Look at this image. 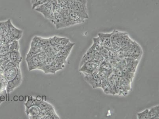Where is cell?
Wrapping results in <instances>:
<instances>
[{"instance_id":"12","label":"cell","mask_w":159,"mask_h":119,"mask_svg":"<svg viewBox=\"0 0 159 119\" xmlns=\"http://www.w3.org/2000/svg\"><path fill=\"white\" fill-rule=\"evenodd\" d=\"M125 61L128 70L131 72L135 73L139 61L134 60L130 58H126Z\"/></svg>"},{"instance_id":"10","label":"cell","mask_w":159,"mask_h":119,"mask_svg":"<svg viewBox=\"0 0 159 119\" xmlns=\"http://www.w3.org/2000/svg\"><path fill=\"white\" fill-rule=\"evenodd\" d=\"M41 111V109L38 106L34 105L26 110L25 112L29 119H38L37 116Z\"/></svg>"},{"instance_id":"4","label":"cell","mask_w":159,"mask_h":119,"mask_svg":"<svg viewBox=\"0 0 159 119\" xmlns=\"http://www.w3.org/2000/svg\"><path fill=\"white\" fill-rule=\"evenodd\" d=\"M127 33L126 32H121L116 30L112 31L110 38V42L113 49L117 51L121 48L122 38Z\"/></svg>"},{"instance_id":"37","label":"cell","mask_w":159,"mask_h":119,"mask_svg":"<svg viewBox=\"0 0 159 119\" xmlns=\"http://www.w3.org/2000/svg\"><path fill=\"white\" fill-rule=\"evenodd\" d=\"M13 100L15 102H17L19 100V97L17 95H15L13 97Z\"/></svg>"},{"instance_id":"7","label":"cell","mask_w":159,"mask_h":119,"mask_svg":"<svg viewBox=\"0 0 159 119\" xmlns=\"http://www.w3.org/2000/svg\"><path fill=\"white\" fill-rule=\"evenodd\" d=\"M130 50V56L129 58L134 60L140 61L142 55V50L141 46L136 42L134 41L133 44Z\"/></svg>"},{"instance_id":"23","label":"cell","mask_w":159,"mask_h":119,"mask_svg":"<svg viewBox=\"0 0 159 119\" xmlns=\"http://www.w3.org/2000/svg\"><path fill=\"white\" fill-rule=\"evenodd\" d=\"M16 87H17V86L14 84L12 80L8 81L7 86H6V92L8 96L11 93L16 89Z\"/></svg>"},{"instance_id":"26","label":"cell","mask_w":159,"mask_h":119,"mask_svg":"<svg viewBox=\"0 0 159 119\" xmlns=\"http://www.w3.org/2000/svg\"><path fill=\"white\" fill-rule=\"evenodd\" d=\"M50 0H34L31 3L32 7L33 10L37 6H40L42 4L47 3Z\"/></svg>"},{"instance_id":"17","label":"cell","mask_w":159,"mask_h":119,"mask_svg":"<svg viewBox=\"0 0 159 119\" xmlns=\"http://www.w3.org/2000/svg\"><path fill=\"white\" fill-rule=\"evenodd\" d=\"M112 34V32L110 33H99L98 34V37L100 39L103 46L105 44L110 41V38Z\"/></svg>"},{"instance_id":"18","label":"cell","mask_w":159,"mask_h":119,"mask_svg":"<svg viewBox=\"0 0 159 119\" xmlns=\"http://www.w3.org/2000/svg\"><path fill=\"white\" fill-rule=\"evenodd\" d=\"M12 81L17 87L20 86L22 81V75L20 68H17V73Z\"/></svg>"},{"instance_id":"15","label":"cell","mask_w":159,"mask_h":119,"mask_svg":"<svg viewBox=\"0 0 159 119\" xmlns=\"http://www.w3.org/2000/svg\"><path fill=\"white\" fill-rule=\"evenodd\" d=\"M149 119H159V105L156 106L149 110Z\"/></svg>"},{"instance_id":"3","label":"cell","mask_w":159,"mask_h":119,"mask_svg":"<svg viewBox=\"0 0 159 119\" xmlns=\"http://www.w3.org/2000/svg\"><path fill=\"white\" fill-rule=\"evenodd\" d=\"M99 68L92 74L83 73L84 75V79L85 81L87 82L93 89L101 88V86L102 81L99 77Z\"/></svg>"},{"instance_id":"22","label":"cell","mask_w":159,"mask_h":119,"mask_svg":"<svg viewBox=\"0 0 159 119\" xmlns=\"http://www.w3.org/2000/svg\"><path fill=\"white\" fill-rule=\"evenodd\" d=\"M63 38L56 36L49 38V44L51 46H55L60 43Z\"/></svg>"},{"instance_id":"30","label":"cell","mask_w":159,"mask_h":119,"mask_svg":"<svg viewBox=\"0 0 159 119\" xmlns=\"http://www.w3.org/2000/svg\"><path fill=\"white\" fill-rule=\"evenodd\" d=\"M101 54L105 60L108 58V51L105 48H103L100 51Z\"/></svg>"},{"instance_id":"28","label":"cell","mask_w":159,"mask_h":119,"mask_svg":"<svg viewBox=\"0 0 159 119\" xmlns=\"http://www.w3.org/2000/svg\"><path fill=\"white\" fill-rule=\"evenodd\" d=\"M49 104L48 102H45V101H37V105L39 107V108L41 109V111H44L47 109V107Z\"/></svg>"},{"instance_id":"35","label":"cell","mask_w":159,"mask_h":119,"mask_svg":"<svg viewBox=\"0 0 159 119\" xmlns=\"http://www.w3.org/2000/svg\"><path fill=\"white\" fill-rule=\"evenodd\" d=\"M24 100V97L23 95H20L19 97V100L20 102H23Z\"/></svg>"},{"instance_id":"9","label":"cell","mask_w":159,"mask_h":119,"mask_svg":"<svg viewBox=\"0 0 159 119\" xmlns=\"http://www.w3.org/2000/svg\"><path fill=\"white\" fill-rule=\"evenodd\" d=\"M96 51L94 46L92 45L83 56L80 64V68L84 63L94 61V54Z\"/></svg>"},{"instance_id":"27","label":"cell","mask_w":159,"mask_h":119,"mask_svg":"<svg viewBox=\"0 0 159 119\" xmlns=\"http://www.w3.org/2000/svg\"><path fill=\"white\" fill-rule=\"evenodd\" d=\"M37 100L36 99L33 97L32 100H28L27 102H25L24 105L25 107H26V110H27L28 108L33 106L37 105Z\"/></svg>"},{"instance_id":"36","label":"cell","mask_w":159,"mask_h":119,"mask_svg":"<svg viewBox=\"0 0 159 119\" xmlns=\"http://www.w3.org/2000/svg\"><path fill=\"white\" fill-rule=\"evenodd\" d=\"M36 100L37 101H42V96L38 95L37 96L36 98Z\"/></svg>"},{"instance_id":"6","label":"cell","mask_w":159,"mask_h":119,"mask_svg":"<svg viewBox=\"0 0 159 119\" xmlns=\"http://www.w3.org/2000/svg\"><path fill=\"white\" fill-rule=\"evenodd\" d=\"M69 10L74 11L79 13L83 16L85 19H88L89 15L87 13V8L86 5L80 3V2L74 1L73 6Z\"/></svg>"},{"instance_id":"38","label":"cell","mask_w":159,"mask_h":119,"mask_svg":"<svg viewBox=\"0 0 159 119\" xmlns=\"http://www.w3.org/2000/svg\"><path fill=\"white\" fill-rule=\"evenodd\" d=\"M42 101H47V97L45 95L42 96Z\"/></svg>"},{"instance_id":"39","label":"cell","mask_w":159,"mask_h":119,"mask_svg":"<svg viewBox=\"0 0 159 119\" xmlns=\"http://www.w3.org/2000/svg\"><path fill=\"white\" fill-rule=\"evenodd\" d=\"M25 102H27L28 100V95L25 96L24 98Z\"/></svg>"},{"instance_id":"31","label":"cell","mask_w":159,"mask_h":119,"mask_svg":"<svg viewBox=\"0 0 159 119\" xmlns=\"http://www.w3.org/2000/svg\"><path fill=\"white\" fill-rule=\"evenodd\" d=\"M98 76L102 81H106L107 80L108 77L106 76V74H104L103 72L99 70L98 73Z\"/></svg>"},{"instance_id":"40","label":"cell","mask_w":159,"mask_h":119,"mask_svg":"<svg viewBox=\"0 0 159 119\" xmlns=\"http://www.w3.org/2000/svg\"><path fill=\"white\" fill-rule=\"evenodd\" d=\"M1 103H2V102H1V100H0V105H1Z\"/></svg>"},{"instance_id":"19","label":"cell","mask_w":159,"mask_h":119,"mask_svg":"<svg viewBox=\"0 0 159 119\" xmlns=\"http://www.w3.org/2000/svg\"><path fill=\"white\" fill-rule=\"evenodd\" d=\"M41 48L31 47L29 52H28V53L27 54V56H26V59H28L31 58L32 57L38 54V53L41 52Z\"/></svg>"},{"instance_id":"33","label":"cell","mask_w":159,"mask_h":119,"mask_svg":"<svg viewBox=\"0 0 159 119\" xmlns=\"http://www.w3.org/2000/svg\"><path fill=\"white\" fill-rule=\"evenodd\" d=\"M6 99V96L4 94H0V100L1 102H3L5 101V100Z\"/></svg>"},{"instance_id":"21","label":"cell","mask_w":159,"mask_h":119,"mask_svg":"<svg viewBox=\"0 0 159 119\" xmlns=\"http://www.w3.org/2000/svg\"><path fill=\"white\" fill-rule=\"evenodd\" d=\"M93 44L92 45L95 47L96 51H99L103 48V46L101 42L100 39L98 37L97 38H93Z\"/></svg>"},{"instance_id":"25","label":"cell","mask_w":159,"mask_h":119,"mask_svg":"<svg viewBox=\"0 0 159 119\" xmlns=\"http://www.w3.org/2000/svg\"><path fill=\"white\" fill-rule=\"evenodd\" d=\"M149 109H147L142 112L137 113L138 119H149Z\"/></svg>"},{"instance_id":"29","label":"cell","mask_w":159,"mask_h":119,"mask_svg":"<svg viewBox=\"0 0 159 119\" xmlns=\"http://www.w3.org/2000/svg\"><path fill=\"white\" fill-rule=\"evenodd\" d=\"M117 51L114 49L108 51V58H116Z\"/></svg>"},{"instance_id":"1","label":"cell","mask_w":159,"mask_h":119,"mask_svg":"<svg viewBox=\"0 0 159 119\" xmlns=\"http://www.w3.org/2000/svg\"><path fill=\"white\" fill-rule=\"evenodd\" d=\"M58 4L56 1L50 0L47 3L37 6L34 10L41 13L45 18L52 23L53 19V8Z\"/></svg>"},{"instance_id":"32","label":"cell","mask_w":159,"mask_h":119,"mask_svg":"<svg viewBox=\"0 0 159 119\" xmlns=\"http://www.w3.org/2000/svg\"><path fill=\"white\" fill-rule=\"evenodd\" d=\"M19 64H20L11 61L8 63L6 66H10V67L16 68H19Z\"/></svg>"},{"instance_id":"16","label":"cell","mask_w":159,"mask_h":119,"mask_svg":"<svg viewBox=\"0 0 159 119\" xmlns=\"http://www.w3.org/2000/svg\"><path fill=\"white\" fill-rule=\"evenodd\" d=\"M101 88L103 90L104 93L106 94L111 95H115L113 90L107 80L102 81Z\"/></svg>"},{"instance_id":"41","label":"cell","mask_w":159,"mask_h":119,"mask_svg":"<svg viewBox=\"0 0 159 119\" xmlns=\"http://www.w3.org/2000/svg\"><path fill=\"white\" fill-rule=\"evenodd\" d=\"M51 1H57V0H51Z\"/></svg>"},{"instance_id":"13","label":"cell","mask_w":159,"mask_h":119,"mask_svg":"<svg viewBox=\"0 0 159 119\" xmlns=\"http://www.w3.org/2000/svg\"><path fill=\"white\" fill-rule=\"evenodd\" d=\"M74 45H75V43H73V42H71L70 41L66 45L64 46L61 49L58 53L65 57L67 58V57L69 55L70 52H71L73 47L74 46Z\"/></svg>"},{"instance_id":"14","label":"cell","mask_w":159,"mask_h":119,"mask_svg":"<svg viewBox=\"0 0 159 119\" xmlns=\"http://www.w3.org/2000/svg\"><path fill=\"white\" fill-rule=\"evenodd\" d=\"M10 58L11 61L20 64L22 58L19 51H14L9 52Z\"/></svg>"},{"instance_id":"24","label":"cell","mask_w":159,"mask_h":119,"mask_svg":"<svg viewBox=\"0 0 159 119\" xmlns=\"http://www.w3.org/2000/svg\"><path fill=\"white\" fill-rule=\"evenodd\" d=\"M40 37L35 36L32 40L31 47H32L40 48V44L41 41Z\"/></svg>"},{"instance_id":"20","label":"cell","mask_w":159,"mask_h":119,"mask_svg":"<svg viewBox=\"0 0 159 119\" xmlns=\"http://www.w3.org/2000/svg\"><path fill=\"white\" fill-rule=\"evenodd\" d=\"M9 52L14 51H19V44L17 40H13L9 42L8 44Z\"/></svg>"},{"instance_id":"2","label":"cell","mask_w":159,"mask_h":119,"mask_svg":"<svg viewBox=\"0 0 159 119\" xmlns=\"http://www.w3.org/2000/svg\"><path fill=\"white\" fill-rule=\"evenodd\" d=\"M8 30L6 34V39L8 42L13 40H18L20 39L22 36L23 31L20 29H17L12 24L10 20L8 21Z\"/></svg>"},{"instance_id":"11","label":"cell","mask_w":159,"mask_h":119,"mask_svg":"<svg viewBox=\"0 0 159 119\" xmlns=\"http://www.w3.org/2000/svg\"><path fill=\"white\" fill-rule=\"evenodd\" d=\"M17 73V68L7 66L4 70V77L8 81L12 80Z\"/></svg>"},{"instance_id":"34","label":"cell","mask_w":159,"mask_h":119,"mask_svg":"<svg viewBox=\"0 0 159 119\" xmlns=\"http://www.w3.org/2000/svg\"><path fill=\"white\" fill-rule=\"evenodd\" d=\"M72 1H74L80 2V3H83V4H85V5H86L87 2V0H72Z\"/></svg>"},{"instance_id":"8","label":"cell","mask_w":159,"mask_h":119,"mask_svg":"<svg viewBox=\"0 0 159 119\" xmlns=\"http://www.w3.org/2000/svg\"><path fill=\"white\" fill-rule=\"evenodd\" d=\"M85 20V18L79 13L72 10H69V20L70 26L82 23Z\"/></svg>"},{"instance_id":"5","label":"cell","mask_w":159,"mask_h":119,"mask_svg":"<svg viewBox=\"0 0 159 119\" xmlns=\"http://www.w3.org/2000/svg\"><path fill=\"white\" fill-rule=\"evenodd\" d=\"M100 63L95 61L87 62L83 64L79 68L80 72L83 73L92 74L99 68Z\"/></svg>"}]
</instances>
